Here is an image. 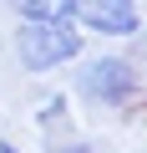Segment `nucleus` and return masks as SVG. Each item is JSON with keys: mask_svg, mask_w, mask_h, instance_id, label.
<instances>
[{"mask_svg": "<svg viewBox=\"0 0 147 153\" xmlns=\"http://www.w3.org/2000/svg\"><path fill=\"white\" fill-rule=\"evenodd\" d=\"M71 92L97 112H127L147 97V71L127 51H86L71 66Z\"/></svg>", "mask_w": 147, "mask_h": 153, "instance_id": "f257e3e1", "label": "nucleus"}, {"mask_svg": "<svg viewBox=\"0 0 147 153\" xmlns=\"http://www.w3.org/2000/svg\"><path fill=\"white\" fill-rule=\"evenodd\" d=\"M71 26L97 41H137L142 36V0H76Z\"/></svg>", "mask_w": 147, "mask_h": 153, "instance_id": "7ed1b4c3", "label": "nucleus"}, {"mask_svg": "<svg viewBox=\"0 0 147 153\" xmlns=\"http://www.w3.org/2000/svg\"><path fill=\"white\" fill-rule=\"evenodd\" d=\"M46 153H97V143H86V138H76V133H71V138H61V143H51Z\"/></svg>", "mask_w": 147, "mask_h": 153, "instance_id": "423d86ee", "label": "nucleus"}, {"mask_svg": "<svg viewBox=\"0 0 147 153\" xmlns=\"http://www.w3.org/2000/svg\"><path fill=\"white\" fill-rule=\"evenodd\" d=\"M10 51H15L20 71H31V76H51V71L76 66V61L86 56V36L71 26V21H61V26L15 21V31H10Z\"/></svg>", "mask_w": 147, "mask_h": 153, "instance_id": "f03ea898", "label": "nucleus"}, {"mask_svg": "<svg viewBox=\"0 0 147 153\" xmlns=\"http://www.w3.org/2000/svg\"><path fill=\"white\" fill-rule=\"evenodd\" d=\"M0 153H20V148H15V143H10V138H0Z\"/></svg>", "mask_w": 147, "mask_h": 153, "instance_id": "0eeeda50", "label": "nucleus"}, {"mask_svg": "<svg viewBox=\"0 0 147 153\" xmlns=\"http://www.w3.org/2000/svg\"><path fill=\"white\" fill-rule=\"evenodd\" d=\"M15 21H36V26H61L71 21V10H76V0H10Z\"/></svg>", "mask_w": 147, "mask_h": 153, "instance_id": "39448f33", "label": "nucleus"}, {"mask_svg": "<svg viewBox=\"0 0 147 153\" xmlns=\"http://www.w3.org/2000/svg\"><path fill=\"white\" fill-rule=\"evenodd\" d=\"M36 133L46 138V148L71 138V92H46L36 102Z\"/></svg>", "mask_w": 147, "mask_h": 153, "instance_id": "20e7f679", "label": "nucleus"}]
</instances>
